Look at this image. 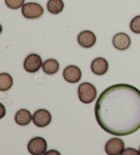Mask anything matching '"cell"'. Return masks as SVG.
<instances>
[{
  "mask_svg": "<svg viewBox=\"0 0 140 155\" xmlns=\"http://www.w3.org/2000/svg\"><path fill=\"white\" fill-rule=\"evenodd\" d=\"M123 155H131V154H139V151H137V150L135 148H128L125 150H124L123 152L122 153Z\"/></svg>",
  "mask_w": 140,
  "mask_h": 155,
  "instance_id": "ac0fdd59",
  "label": "cell"
},
{
  "mask_svg": "<svg viewBox=\"0 0 140 155\" xmlns=\"http://www.w3.org/2000/svg\"><path fill=\"white\" fill-rule=\"evenodd\" d=\"M47 148V143L44 138L36 137L29 141L28 149L29 153L34 155H40L45 153Z\"/></svg>",
  "mask_w": 140,
  "mask_h": 155,
  "instance_id": "5b68a950",
  "label": "cell"
},
{
  "mask_svg": "<svg viewBox=\"0 0 140 155\" xmlns=\"http://www.w3.org/2000/svg\"><path fill=\"white\" fill-rule=\"evenodd\" d=\"M52 115L50 112L45 109H40L33 115V122L36 127L43 128L47 127L52 122Z\"/></svg>",
  "mask_w": 140,
  "mask_h": 155,
  "instance_id": "8992f818",
  "label": "cell"
},
{
  "mask_svg": "<svg viewBox=\"0 0 140 155\" xmlns=\"http://www.w3.org/2000/svg\"><path fill=\"white\" fill-rule=\"evenodd\" d=\"M77 41L81 47L85 49H89L95 45L96 37L92 31L85 30L79 34L77 36Z\"/></svg>",
  "mask_w": 140,
  "mask_h": 155,
  "instance_id": "9c48e42d",
  "label": "cell"
},
{
  "mask_svg": "<svg viewBox=\"0 0 140 155\" xmlns=\"http://www.w3.org/2000/svg\"><path fill=\"white\" fill-rule=\"evenodd\" d=\"M13 79L8 73H2L0 74V90L2 92H6L12 87Z\"/></svg>",
  "mask_w": 140,
  "mask_h": 155,
  "instance_id": "9a60e30c",
  "label": "cell"
},
{
  "mask_svg": "<svg viewBox=\"0 0 140 155\" xmlns=\"http://www.w3.org/2000/svg\"><path fill=\"white\" fill-rule=\"evenodd\" d=\"M112 42L116 49L125 51L130 47L131 45V40L128 34L120 32L116 34L114 36Z\"/></svg>",
  "mask_w": 140,
  "mask_h": 155,
  "instance_id": "30bf717a",
  "label": "cell"
},
{
  "mask_svg": "<svg viewBox=\"0 0 140 155\" xmlns=\"http://www.w3.org/2000/svg\"><path fill=\"white\" fill-rule=\"evenodd\" d=\"M95 117L105 131L117 136L131 135L140 129V90L133 85H112L99 96Z\"/></svg>",
  "mask_w": 140,
  "mask_h": 155,
  "instance_id": "6da1fadb",
  "label": "cell"
},
{
  "mask_svg": "<svg viewBox=\"0 0 140 155\" xmlns=\"http://www.w3.org/2000/svg\"><path fill=\"white\" fill-rule=\"evenodd\" d=\"M48 11L52 15H58L62 12L64 4L62 0H49L47 4Z\"/></svg>",
  "mask_w": 140,
  "mask_h": 155,
  "instance_id": "5bb4252c",
  "label": "cell"
},
{
  "mask_svg": "<svg viewBox=\"0 0 140 155\" xmlns=\"http://www.w3.org/2000/svg\"><path fill=\"white\" fill-rule=\"evenodd\" d=\"M63 77L65 81L75 84L79 82L82 77V71L78 66L75 65H70L64 68L63 71Z\"/></svg>",
  "mask_w": 140,
  "mask_h": 155,
  "instance_id": "ba28073f",
  "label": "cell"
},
{
  "mask_svg": "<svg viewBox=\"0 0 140 155\" xmlns=\"http://www.w3.org/2000/svg\"><path fill=\"white\" fill-rule=\"evenodd\" d=\"M105 150L109 155L122 154L125 150V142L118 137L112 138L106 143Z\"/></svg>",
  "mask_w": 140,
  "mask_h": 155,
  "instance_id": "52a82bcc",
  "label": "cell"
},
{
  "mask_svg": "<svg viewBox=\"0 0 140 155\" xmlns=\"http://www.w3.org/2000/svg\"><path fill=\"white\" fill-rule=\"evenodd\" d=\"M25 0H5V3L9 8L12 10H18L23 7L25 4Z\"/></svg>",
  "mask_w": 140,
  "mask_h": 155,
  "instance_id": "2e32d148",
  "label": "cell"
},
{
  "mask_svg": "<svg viewBox=\"0 0 140 155\" xmlns=\"http://www.w3.org/2000/svg\"><path fill=\"white\" fill-rule=\"evenodd\" d=\"M108 61L103 58H96L91 64V70L96 75H104L108 71Z\"/></svg>",
  "mask_w": 140,
  "mask_h": 155,
  "instance_id": "8fae6325",
  "label": "cell"
},
{
  "mask_svg": "<svg viewBox=\"0 0 140 155\" xmlns=\"http://www.w3.org/2000/svg\"><path fill=\"white\" fill-rule=\"evenodd\" d=\"M42 70L48 75H53L60 70V64L55 59H48L42 64Z\"/></svg>",
  "mask_w": 140,
  "mask_h": 155,
  "instance_id": "4fadbf2b",
  "label": "cell"
},
{
  "mask_svg": "<svg viewBox=\"0 0 140 155\" xmlns=\"http://www.w3.org/2000/svg\"><path fill=\"white\" fill-rule=\"evenodd\" d=\"M130 29L133 33L140 34V15H137L131 20Z\"/></svg>",
  "mask_w": 140,
  "mask_h": 155,
  "instance_id": "e0dca14e",
  "label": "cell"
},
{
  "mask_svg": "<svg viewBox=\"0 0 140 155\" xmlns=\"http://www.w3.org/2000/svg\"><path fill=\"white\" fill-rule=\"evenodd\" d=\"M42 66V58L36 53H30L27 56L23 63L24 69L29 73H36Z\"/></svg>",
  "mask_w": 140,
  "mask_h": 155,
  "instance_id": "277c9868",
  "label": "cell"
},
{
  "mask_svg": "<svg viewBox=\"0 0 140 155\" xmlns=\"http://www.w3.org/2000/svg\"><path fill=\"white\" fill-rule=\"evenodd\" d=\"M97 96V90L95 85L88 82L82 83L78 87V97L81 102L85 104L92 103Z\"/></svg>",
  "mask_w": 140,
  "mask_h": 155,
  "instance_id": "7a4b0ae2",
  "label": "cell"
},
{
  "mask_svg": "<svg viewBox=\"0 0 140 155\" xmlns=\"http://www.w3.org/2000/svg\"><path fill=\"white\" fill-rule=\"evenodd\" d=\"M32 117L30 111L28 109H22L18 110L15 114V120L17 124L20 126H26L31 122Z\"/></svg>",
  "mask_w": 140,
  "mask_h": 155,
  "instance_id": "7c38bea8",
  "label": "cell"
},
{
  "mask_svg": "<svg viewBox=\"0 0 140 155\" xmlns=\"http://www.w3.org/2000/svg\"><path fill=\"white\" fill-rule=\"evenodd\" d=\"M139 154H140V146H139Z\"/></svg>",
  "mask_w": 140,
  "mask_h": 155,
  "instance_id": "d6986e66",
  "label": "cell"
},
{
  "mask_svg": "<svg viewBox=\"0 0 140 155\" xmlns=\"http://www.w3.org/2000/svg\"><path fill=\"white\" fill-rule=\"evenodd\" d=\"M44 8L41 5L36 2H28L23 5L21 10L23 16L28 19H36L44 14Z\"/></svg>",
  "mask_w": 140,
  "mask_h": 155,
  "instance_id": "3957f363",
  "label": "cell"
}]
</instances>
